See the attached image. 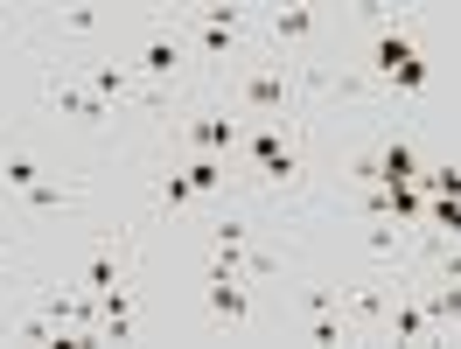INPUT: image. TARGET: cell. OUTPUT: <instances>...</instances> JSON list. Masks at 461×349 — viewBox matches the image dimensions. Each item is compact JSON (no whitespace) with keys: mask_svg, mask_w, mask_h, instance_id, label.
I'll return each instance as SVG.
<instances>
[{"mask_svg":"<svg viewBox=\"0 0 461 349\" xmlns=\"http://www.w3.org/2000/svg\"><path fill=\"white\" fill-rule=\"evenodd\" d=\"M377 70H384V77H392L399 91H420V85H427V63H420V49H412L399 29L377 35Z\"/></svg>","mask_w":461,"mask_h":349,"instance_id":"cell-1","label":"cell"},{"mask_svg":"<svg viewBox=\"0 0 461 349\" xmlns=\"http://www.w3.org/2000/svg\"><path fill=\"white\" fill-rule=\"evenodd\" d=\"M287 70H259V77H245V105L252 112H266V119H287Z\"/></svg>","mask_w":461,"mask_h":349,"instance_id":"cell-2","label":"cell"},{"mask_svg":"<svg viewBox=\"0 0 461 349\" xmlns=\"http://www.w3.org/2000/svg\"><path fill=\"white\" fill-rule=\"evenodd\" d=\"M384 321H392V336H405V343H433V336H440L420 300H392V315H384Z\"/></svg>","mask_w":461,"mask_h":349,"instance_id":"cell-3","label":"cell"},{"mask_svg":"<svg viewBox=\"0 0 461 349\" xmlns=\"http://www.w3.org/2000/svg\"><path fill=\"white\" fill-rule=\"evenodd\" d=\"M377 168H384V189H405V182H420V154L405 140H392L384 154H377Z\"/></svg>","mask_w":461,"mask_h":349,"instance_id":"cell-4","label":"cell"},{"mask_svg":"<svg viewBox=\"0 0 461 349\" xmlns=\"http://www.w3.org/2000/svg\"><path fill=\"white\" fill-rule=\"evenodd\" d=\"M57 112H70V119H85V126H105V98H91V91H77V85H57Z\"/></svg>","mask_w":461,"mask_h":349,"instance_id":"cell-5","label":"cell"},{"mask_svg":"<svg viewBox=\"0 0 461 349\" xmlns=\"http://www.w3.org/2000/svg\"><path fill=\"white\" fill-rule=\"evenodd\" d=\"M175 63H182L175 35H147V42H140V70H147V77H175Z\"/></svg>","mask_w":461,"mask_h":349,"instance_id":"cell-6","label":"cell"},{"mask_svg":"<svg viewBox=\"0 0 461 349\" xmlns=\"http://www.w3.org/2000/svg\"><path fill=\"white\" fill-rule=\"evenodd\" d=\"M210 308H217V321H245L252 315V300H245L238 280H217V287H210Z\"/></svg>","mask_w":461,"mask_h":349,"instance_id":"cell-7","label":"cell"},{"mask_svg":"<svg viewBox=\"0 0 461 349\" xmlns=\"http://www.w3.org/2000/svg\"><path fill=\"white\" fill-rule=\"evenodd\" d=\"M189 140H196L203 154H224V147L238 140V126H230V119H196V126H189Z\"/></svg>","mask_w":461,"mask_h":349,"instance_id":"cell-8","label":"cell"},{"mask_svg":"<svg viewBox=\"0 0 461 349\" xmlns=\"http://www.w3.org/2000/svg\"><path fill=\"white\" fill-rule=\"evenodd\" d=\"M105 287H119V252L113 245L91 252V265H85V293H105Z\"/></svg>","mask_w":461,"mask_h":349,"instance_id":"cell-9","label":"cell"},{"mask_svg":"<svg viewBox=\"0 0 461 349\" xmlns=\"http://www.w3.org/2000/svg\"><path fill=\"white\" fill-rule=\"evenodd\" d=\"M273 35H280V42H308V35H315V14H308V7H280V14H273Z\"/></svg>","mask_w":461,"mask_h":349,"instance_id":"cell-10","label":"cell"},{"mask_svg":"<svg viewBox=\"0 0 461 349\" xmlns=\"http://www.w3.org/2000/svg\"><path fill=\"white\" fill-rule=\"evenodd\" d=\"M126 91H133L126 70H113V63H98V70H91V98H105V105H113V98H126Z\"/></svg>","mask_w":461,"mask_h":349,"instance_id":"cell-11","label":"cell"},{"mask_svg":"<svg viewBox=\"0 0 461 349\" xmlns=\"http://www.w3.org/2000/svg\"><path fill=\"white\" fill-rule=\"evenodd\" d=\"M427 321H433V328L461 321V287H455V280H447V293H433V300H427Z\"/></svg>","mask_w":461,"mask_h":349,"instance_id":"cell-12","label":"cell"},{"mask_svg":"<svg viewBox=\"0 0 461 349\" xmlns=\"http://www.w3.org/2000/svg\"><path fill=\"white\" fill-rule=\"evenodd\" d=\"M349 315H357V321H384V315H392V300H384L377 287H364V293H349Z\"/></svg>","mask_w":461,"mask_h":349,"instance_id":"cell-13","label":"cell"},{"mask_svg":"<svg viewBox=\"0 0 461 349\" xmlns=\"http://www.w3.org/2000/svg\"><path fill=\"white\" fill-rule=\"evenodd\" d=\"M427 217L440 224V231H455V237H461V196H433V203H427Z\"/></svg>","mask_w":461,"mask_h":349,"instance_id":"cell-14","label":"cell"},{"mask_svg":"<svg viewBox=\"0 0 461 349\" xmlns=\"http://www.w3.org/2000/svg\"><path fill=\"white\" fill-rule=\"evenodd\" d=\"M364 245H371L377 259H392V252H399V224H392V217H377V224H371V237H364Z\"/></svg>","mask_w":461,"mask_h":349,"instance_id":"cell-15","label":"cell"},{"mask_svg":"<svg viewBox=\"0 0 461 349\" xmlns=\"http://www.w3.org/2000/svg\"><path fill=\"white\" fill-rule=\"evenodd\" d=\"M35 182H42V168H35L29 154H14V161H7V189H22V196H29Z\"/></svg>","mask_w":461,"mask_h":349,"instance_id":"cell-16","label":"cell"},{"mask_svg":"<svg viewBox=\"0 0 461 349\" xmlns=\"http://www.w3.org/2000/svg\"><path fill=\"white\" fill-rule=\"evenodd\" d=\"M182 174H189V189H196V196H203V189H217V182H224V168H217L210 154H203V161H189Z\"/></svg>","mask_w":461,"mask_h":349,"instance_id":"cell-17","label":"cell"},{"mask_svg":"<svg viewBox=\"0 0 461 349\" xmlns=\"http://www.w3.org/2000/svg\"><path fill=\"white\" fill-rule=\"evenodd\" d=\"M14 336H22V343H50V349H57V321H50V315H35V321H22Z\"/></svg>","mask_w":461,"mask_h":349,"instance_id":"cell-18","label":"cell"},{"mask_svg":"<svg viewBox=\"0 0 461 349\" xmlns=\"http://www.w3.org/2000/svg\"><path fill=\"white\" fill-rule=\"evenodd\" d=\"M308 343H343V321L336 315H308Z\"/></svg>","mask_w":461,"mask_h":349,"instance_id":"cell-19","label":"cell"},{"mask_svg":"<svg viewBox=\"0 0 461 349\" xmlns=\"http://www.w3.org/2000/svg\"><path fill=\"white\" fill-rule=\"evenodd\" d=\"M238 22H245V7H203V29H230L238 35Z\"/></svg>","mask_w":461,"mask_h":349,"instance_id":"cell-20","label":"cell"},{"mask_svg":"<svg viewBox=\"0 0 461 349\" xmlns=\"http://www.w3.org/2000/svg\"><path fill=\"white\" fill-rule=\"evenodd\" d=\"M189 196H196V189H189V174H168V182H161V203H168V210H182Z\"/></svg>","mask_w":461,"mask_h":349,"instance_id":"cell-21","label":"cell"},{"mask_svg":"<svg viewBox=\"0 0 461 349\" xmlns=\"http://www.w3.org/2000/svg\"><path fill=\"white\" fill-rule=\"evenodd\" d=\"M63 29H77V35H91V29H98V7H63Z\"/></svg>","mask_w":461,"mask_h":349,"instance_id":"cell-22","label":"cell"},{"mask_svg":"<svg viewBox=\"0 0 461 349\" xmlns=\"http://www.w3.org/2000/svg\"><path fill=\"white\" fill-rule=\"evenodd\" d=\"M29 203H35V210H57V203H70V189H50V182H35Z\"/></svg>","mask_w":461,"mask_h":349,"instance_id":"cell-23","label":"cell"},{"mask_svg":"<svg viewBox=\"0 0 461 349\" xmlns=\"http://www.w3.org/2000/svg\"><path fill=\"white\" fill-rule=\"evenodd\" d=\"M252 154H259V161H273V154H287V147H280V126H266V133H252Z\"/></svg>","mask_w":461,"mask_h":349,"instance_id":"cell-24","label":"cell"},{"mask_svg":"<svg viewBox=\"0 0 461 349\" xmlns=\"http://www.w3.org/2000/svg\"><path fill=\"white\" fill-rule=\"evenodd\" d=\"M294 174H301V161H294V154H273V161H266V182H294Z\"/></svg>","mask_w":461,"mask_h":349,"instance_id":"cell-25","label":"cell"},{"mask_svg":"<svg viewBox=\"0 0 461 349\" xmlns=\"http://www.w3.org/2000/svg\"><path fill=\"white\" fill-rule=\"evenodd\" d=\"M203 49H210V57H230V29H203Z\"/></svg>","mask_w":461,"mask_h":349,"instance_id":"cell-26","label":"cell"},{"mask_svg":"<svg viewBox=\"0 0 461 349\" xmlns=\"http://www.w3.org/2000/svg\"><path fill=\"white\" fill-rule=\"evenodd\" d=\"M0 35H7V22H0Z\"/></svg>","mask_w":461,"mask_h":349,"instance_id":"cell-27","label":"cell"}]
</instances>
